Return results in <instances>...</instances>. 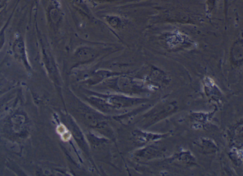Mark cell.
<instances>
[{"label":"cell","mask_w":243,"mask_h":176,"mask_svg":"<svg viewBox=\"0 0 243 176\" xmlns=\"http://www.w3.org/2000/svg\"><path fill=\"white\" fill-rule=\"evenodd\" d=\"M14 53L16 57L21 61H27L26 52L22 39L16 40L13 46Z\"/></svg>","instance_id":"6da1fadb"}]
</instances>
